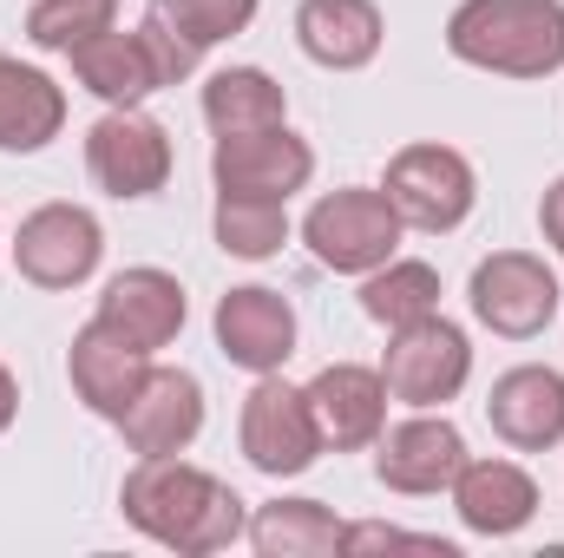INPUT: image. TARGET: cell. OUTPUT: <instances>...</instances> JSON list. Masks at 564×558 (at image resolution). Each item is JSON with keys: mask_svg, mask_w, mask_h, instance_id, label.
I'll list each match as a JSON object with an SVG mask.
<instances>
[{"mask_svg": "<svg viewBox=\"0 0 564 558\" xmlns=\"http://www.w3.org/2000/svg\"><path fill=\"white\" fill-rule=\"evenodd\" d=\"M119 506L144 539H158L177 558H210L250 533V513H243L237 486L191 466L184 453H144L119 486Z\"/></svg>", "mask_w": 564, "mask_h": 558, "instance_id": "obj_1", "label": "cell"}, {"mask_svg": "<svg viewBox=\"0 0 564 558\" xmlns=\"http://www.w3.org/2000/svg\"><path fill=\"white\" fill-rule=\"evenodd\" d=\"M446 53L499 79H552L564 66V0H459Z\"/></svg>", "mask_w": 564, "mask_h": 558, "instance_id": "obj_2", "label": "cell"}, {"mask_svg": "<svg viewBox=\"0 0 564 558\" xmlns=\"http://www.w3.org/2000/svg\"><path fill=\"white\" fill-rule=\"evenodd\" d=\"M401 211L388 204V191H368V184H341V191H328V197H315L308 204V217H302V244H308V257L322 264V270H335V277H368V270H381L394 250H401Z\"/></svg>", "mask_w": 564, "mask_h": 558, "instance_id": "obj_3", "label": "cell"}, {"mask_svg": "<svg viewBox=\"0 0 564 558\" xmlns=\"http://www.w3.org/2000/svg\"><path fill=\"white\" fill-rule=\"evenodd\" d=\"M388 204L401 211L408 230H426V237H446L473 217L479 204V178L466 164V151L453 144H408L388 158Z\"/></svg>", "mask_w": 564, "mask_h": 558, "instance_id": "obj_4", "label": "cell"}, {"mask_svg": "<svg viewBox=\"0 0 564 558\" xmlns=\"http://www.w3.org/2000/svg\"><path fill=\"white\" fill-rule=\"evenodd\" d=\"M237 440H243V460L270 480H295L315 466L322 453V427L308 408V388L282 382L276 375H257V388L243 395V420H237Z\"/></svg>", "mask_w": 564, "mask_h": 558, "instance_id": "obj_5", "label": "cell"}, {"mask_svg": "<svg viewBox=\"0 0 564 558\" xmlns=\"http://www.w3.org/2000/svg\"><path fill=\"white\" fill-rule=\"evenodd\" d=\"M381 382H388V401H408V408H446L459 401V388L473 382V342L459 322L446 315H426L414 329H394L388 355H381Z\"/></svg>", "mask_w": 564, "mask_h": 558, "instance_id": "obj_6", "label": "cell"}, {"mask_svg": "<svg viewBox=\"0 0 564 558\" xmlns=\"http://www.w3.org/2000/svg\"><path fill=\"white\" fill-rule=\"evenodd\" d=\"M466 302L479 315V329L506 335V342H532L552 329L558 315V277L545 270V257L532 250H492L486 264H473Z\"/></svg>", "mask_w": 564, "mask_h": 558, "instance_id": "obj_7", "label": "cell"}, {"mask_svg": "<svg viewBox=\"0 0 564 558\" xmlns=\"http://www.w3.org/2000/svg\"><path fill=\"white\" fill-rule=\"evenodd\" d=\"M106 264V230L86 204H40L13 230V270L33 289H79Z\"/></svg>", "mask_w": 564, "mask_h": 558, "instance_id": "obj_8", "label": "cell"}, {"mask_svg": "<svg viewBox=\"0 0 564 558\" xmlns=\"http://www.w3.org/2000/svg\"><path fill=\"white\" fill-rule=\"evenodd\" d=\"M86 171L112 197H151L171 184V132L139 106H106L86 132Z\"/></svg>", "mask_w": 564, "mask_h": 558, "instance_id": "obj_9", "label": "cell"}, {"mask_svg": "<svg viewBox=\"0 0 564 558\" xmlns=\"http://www.w3.org/2000/svg\"><path fill=\"white\" fill-rule=\"evenodd\" d=\"M459 466H466V433L433 408H414V420H394L375 440V480L388 493H408V500L446 493Z\"/></svg>", "mask_w": 564, "mask_h": 558, "instance_id": "obj_10", "label": "cell"}, {"mask_svg": "<svg viewBox=\"0 0 564 558\" xmlns=\"http://www.w3.org/2000/svg\"><path fill=\"white\" fill-rule=\"evenodd\" d=\"M210 329H217V355L230 368H243V375H276L282 362L295 355V309H289V296L270 289V282L230 289L217 302Z\"/></svg>", "mask_w": 564, "mask_h": 558, "instance_id": "obj_11", "label": "cell"}, {"mask_svg": "<svg viewBox=\"0 0 564 558\" xmlns=\"http://www.w3.org/2000/svg\"><path fill=\"white\" fill-rule=\"evenodd\" d=\"M210 178L217 191L230 197H295L308 178H315V151L308 139H295L289 126H270V132H230V139L210 144Z\"/></svg>", "mask_w": 564, "mask_h": 558, "instance_id": "obj_12", "label": "cell"}, {"mask_svg": "<svg viewBox=\"0 0 564 558\" xmlns=\"http://www.w3.org/2000/svg\"><path fill=\"white\" fill-rule=\"evenodd\" d=\"M119 433H126V447L132 453H184L197 433H204V382L191 375V368H164V362H151V375H144V388L126 401V415L112 420Z\"/></svg>", "mask_w": 564, "mask_h": 558, "instance_id": "obj_13", "label": "cell"}, {"mask_svg": "<svg viewBox=\"0 0 564 558\" xmlns=\"http://www.w3.org/2000/svg\"><path fill=\"white\" fill-rule=\"evenodd\" d=\"M446 493H453L459 526L479 533V539H512L539 519V480L519 460H473L466 453V466L453 473Z\"/></svg>", "mask_w": 564, "mask_h": 558, "instance_id": "obj_14", "label": "cell"}, {"mask_svg": "<svg viewBox=\"0 0 564 558\" xmlns=\"http://www.w3.org/2000/svg\"><path fill=\"white\" fill-rule=\"evenodd\" d=\"M486 420L512 453H545L564 440V375L545 362H519L492 382Z\"/></svg>", "mask_w": 564, "mask_h": 558, "instance_id": "obj_15", "label": "cell"}, {"mask_svg": "<svg viewBox=\"0 0 564 558\" xmlns=\"http://www.w3.org/2000/svg\"><path fill=\"white\" fill-rule=\"evenodd\" d=\"M184 315H191L184 282L171 277V270H158V264L119 270V277L99 289V322H106V329H119L126 342H139L144 355L171 348V342L184 335Z\"/></svg>", "mask_w": 564, "mask_h": 558, "instance_id": "obj_16", "label": "cell"}, {"mask_svg": "<svg viewBox=\"0 0 564 558\" xmlns=\"http://www.w3.org/2000/svg\"><path fill=\"white\" fill-rule=\"evenodd\" d=\"M308 408H315V427H322V447L361 453V447H375L381 427H388V382H381V368L328 362V368L308 382Z\"/></svg>", "mask_w": 564, "mask_h": 558, "instance_id": "obj_17", "label": "cell"}, {"mask_svg": "<svg viewBox=\"0 0 564 558\" xmlns=\"http://www.w3.org/2000/svg\"><path fill=\"white\" fill-rule=\"evenodd\" d=\"M66 375H73V395H79L93 415L119 420V415H126V401L139 395L144 375H151V355L93 315V322L73 335V348H66Z\"/></svg>", "mask_w": 564, "mask_h": 558, "instance_id": "obj_18", "label": "cell"}, {"mask_svg": "<svg viewBox=\"0 0 564 558\" xmlns=\"http://www.w3.org/2000/svg\"><path fill=\"white\" fill-rule=\"evenodd\" d=\"M388 26L375 0H302L295 7V46L328 73H361L381 53Z\"/></svg>", "mask_w": 564, "mask_h": 558, "instance_id": "obj_19", "label": "cell"}, {"mask_svg": "<svg viewBox=\"0 0 564 558\" xmlns=\"http://www.w3.org/2000/svg\"><path fill=\"white\" fill-rule=\"evenodd\" d=\"M66 126V93L53 73L0 53V151H40Z\"/></svg>", "mask_w": 564, "mask_h": 558, "instance_id": "obj_20", "label": "cell"}, {"mask_svg": "<svg viewBox=\"0 0 564 558\" xmlns=\"http://www.w3.org/2000/svg\"><path fill=\"white\" fill-rule=\"evenodd\" d=\"M66 60H73V79H79L93 99H106V106H144V99L158 93V66H151V53H144L139 26H132V33L106 26V33H93L86 46H73Z\"/></svg>", "mask_w": 564, "mask_h": 558, "instance_id": "obj_21", "label": "cell"}, {"mask_svg": "<svg viewBox=\"0 0 564 558\" xmlns=\"http://www.w3.org/2000/svg\"><path fill=\"white\" fill-rule=\"evenodd\" d=\"M204 126H210L217 139L289 126V93H282L263 66H224V73H210V86H204Z\"/></svg>", "mask_w": 564, "mask_h": 558, "instance_id": "obj_22", "label": "cell"}, {"mask_svg": "<svg viewBox=\"0 0 564 558\" xmlns=\"http://www.w3.org/2000/svg\"><path fill=\"white\" fill-rule=\"evenodd\" d=\"M250 546L263 558H335L341 552V519L322 500H270L250 519Z\"/></svg>", "mask_w": 564, "mask_h": 558, "instance_id": "obj_23", "label": "cell"}, {"mask_svg": "<svg viewBox=\"0 0 564 558\" xmlns=\"http://www.w3.org/2000/svg\"><path fill=\"white\" fill-rule=\"evenodd\" d=\"M361 309L388 335L394 329H414L426 315H440V270L421 264V257H388L381 270H368V282H361Z\"/></svg>", "mask_w": 564, "mask_h": 558, "instance_id": "obj_24", "label": "cell"}, {"mask_svg": "<svg viewBox=\"0 0 564 558\" xmlns=\"http://www.w3.org/2000/svg\"><path fill=\"white\" fill-rule=\"evenodd\" d=\"M210 230H217V250L224 257L263 264V257H276L282 244H289V204L282 197H230V191H217Z\"/></svg>", "mask_w": 564, "mask_h": 558, "instance_id": "obj_25", "label": "cell"}, {"mask_svg": "<svg viewBox=\"0 0 564 558\" xmlns=\"http://www.w3.org/2000/svg\"><path fill=\"white\" fill-rule=\"evenodd\" d=\"M106 26H119V0H33L26 7V40L40 53H73Z\"/></svg>", "mask_w": 564, "mask_h": 558, "instance_id": "obj_26", "label": "cell"}, {"mask_svg": "<svg viewBox=\"0 0 564 558\" xmlns=\"http://www.w3.org/2000/svg\"><path fill=\"white\" fill-rule=\"evenodd\" d=\"M257 7H263V0H151V13H158L177 40H191L197 53H210V46L250 33Z\"/></svg>", "mask_w": 564, "mask_h": 558, "instance_id": "obj_27", "label": "cell"}, {"mask_svg": "<svg viewBox=\"0 0 564 558\" xmlns=\"http://www.w3.org/2000/svg\"><path fill=\"white\" fill-rule=\"evenodd\" d=\"M361 552H433V558H459L453 539H433V533H401V526H381V519H361V526H341V558Z\"/></svg>", "mask_w": 564, "mask_h": 558, "instance_id": "obj_28", "label": "cell"}, {"mask_svg": "<svg viewBox=\"0 0 564 558\" xmlns=\"http://www.w3.org/2000/svg\"><path fill=\"white\" fill-rule=\"evenodd\" d=\"M139 40H144V53H151V66H158V86H184V79L197 73V60H204L191 40H177V33H171L158 13H144V20H139Z\"/></svg>", "mask_w": 564, "mask_h": 558, "instance_id": "obj_29", "label": "cell"}, {"mask_svg": "<svg viewBox=\"0 0 564 558\" xmlns=\"http://www.w3.org/2000/svg\"><path fill=\"white\" fill-rule=\"evenodd\" d=\"M539 230H545V244L564 257V178H552L545 197H539Z\"/></svg>", "mask_w": 564, "mask_h": 558, "instance_id": "obj_30", "label": "cell"}, {"mask_svg": "<svg viewBox=\"0 0 564 558\" xmlns=\"http://www.w3.org/2000/svg\"><path fill=\"white\" fill-rule=\"evenodd\" d=\"M13 415H20V382H13V368L0 362V433L13 427Z\"/></svg>", "mask_w": 564, "mask_h": 558, "instance_id": "obj_31", "label": "cell"}]
</instances>
